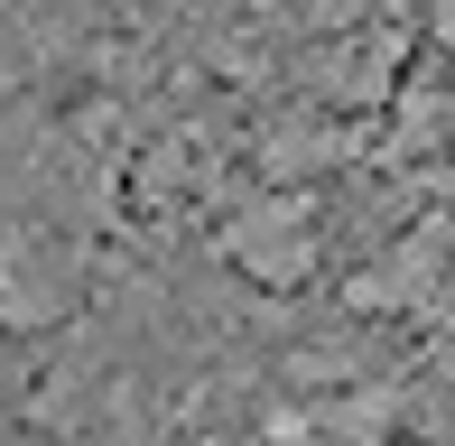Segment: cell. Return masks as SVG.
I'll list each match as a JSON object with an SVG mask.
<instances>
[]
</instances>
